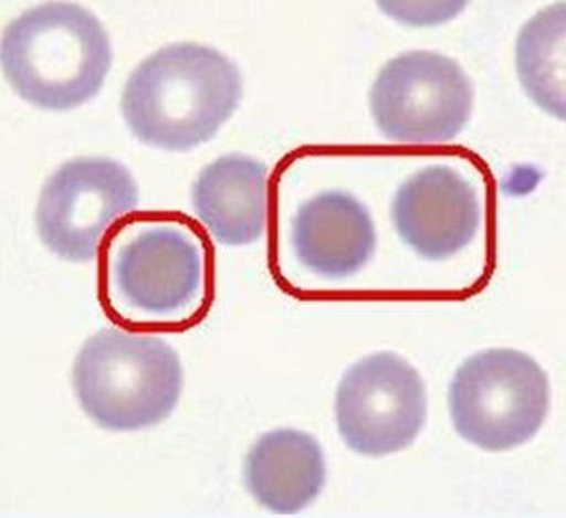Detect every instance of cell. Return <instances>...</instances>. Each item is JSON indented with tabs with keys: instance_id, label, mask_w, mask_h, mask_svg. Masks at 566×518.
Returning <instances> with one entry per match:
<instances>
[{
	"instance_id": "4",
	"label": "cell",
	"mask_w": 566,
	"mask_h": 518,
	"mask_svg": "<svg viewBox=\"0 0 566 518\" xmlns=\"http://www.w3.org/2000/svg\"><path fill=\"white\" fill-rule=\"evenodd\" d=\"M448 405L464 442L502 453L541 432L549 411V379L525 352L488 349L459 366Z\"/></svg>"
},
{
	"instance_id": "9",
	"label": "cell",
	"mask_w": 566,
	"mask_h": 518,
	"mask_svg": "<svg viewBox=\"0 0 566 518\" xmlns=\"http://www.w3.org/2000/svg\"><path fill=\"white\" fill-rule=\"evenodd\" d=\"M199 245L178 226L159 224L136 234L117 251L112 282L127 306L142 314L175 315L202 288Z\"/></svg>"
},
{
	"instance_id": "6",
	"label": "cell",
	"mask_w": 566,
	"mask_h": 518,
	"mask_svg": "<svg viewBox=\"0 0 566 518\" xmlns=\"http://www.w3.org/2000/svg\"><path fill=\"white\" fill-rule=\"evenodd\" d=\"M140 192L117 160L80 157L45 181L34 213L42 244L71 263H90L109 224L133 212Z\"/></svg>"
},
{
	"instance_id": "1",
	"label": "cell",
	"mask_w": 566,
	"mask_h": 518,
	"mask_svg": "<svg viewBox=\"0 0 566 518\" xmlns=\"http://www.w3.org/2000/svg\"><path fill=\"white\" fill-rule=\"evenodd\" d=\"M242 98L239 66L208 45L180 42L144 59L123 87L122 114L138 140L189 151L218 135Z\"/></svg>"
},
{
	"instance_id": "13",
	"label": "cell",
	"mask_w": 566,
	"mask_h": 518,
	"mask_svg": "<svg viewBox=\"0 0 566 518\" xmlns=\"http://www.w3.org/2000/svg\"><path fill=\"white\" fill-rule=\"evenodd\" d=\"M565 20L563 2L544 8L523 25L515 42V71L538 108L565 119Z\"/></svg>"
},
{
	"instance_id": "5",
	"label": "cell",
	"mask_w": 566,
	"mask_h": 518,
	"mask_svg": "<svg viewBox=\"0 0 566 518\" xmlns=\"http://www.w3.org/2000/svg\"><path fill=\"white\" fill-rule=\"evenodd\" d=\"M368 103L387 140L440 144L453 140L469 125L474 89L455 59L413 50L384 64Z\"/></svg>"
},
{
	"instance_id": "14",
	"label": "cell",
	"mask_w": 566,
	"mask_h": 518,
	"mask_svg": "<svg viewBox=\"0 0 566 518\" xmlns=\"http://www.w3.org/2000/svg\"><path fill=\"white\" fill-rule=\"evenodd\" d=\"M381 8L387 13H391L399 21L413 23V25H431L440 21L450 20L458 15L464 8V2H423V4H413V2H381Z\"/></svg>"
},
{
	"instance_id": "2",
	"label": "cell",
	"mask_w": 566,
	"mask_h": 518,
	"mask_svg": "<svg viewBox=\"0 0 566 518\" xmlns=\"http://www.w3.org/2000/svg\"><path fill=\"white\" fill-rule=\"evenodd\" d=\"M0 57L8 85L23 101L48 112H71L103 89L114 52L95 13L48 2L4 29Z\"/></svg>"
},
{
	"instance_id": "3",
	"label": "cell",
	"mask_w": 566,
	"mask_h": 518,
	"mask_svg": "<svg viewBox=\"0 0 566 518\" xmlns=\"http://www.w3.org/2000/svg\"><path fill=\"white\" fill-rule=\"evenodd\" d=\"M72 387L85 415L101 429H151L180 402V355L161 338L101 330L77 352Z\"/></svg>"
},
{
	"instance_id": "10",
	"label": "cell",
	"mask_w": 566,
	"mask_h": 518,
	"mask_svg": "<svg viewBox=\"0 0 566 518\" xmlns=\"http://www.w3.org/2000/svg\"><path fill=\"white\" fill-rule=\"evenodd\" d=\"M291 244L298 263L312 274L344 279L370 263L376 226L367 208L348 192H322L295 213Z\"/></svg>"
},
{
	"instance_id": "7",
	"label": "cell",
	"mask_w": 566,
	"mask_h": 518,
	"mask_svg": "<svg viewBox=\"0 0 566 518\" xmlns=\"http://www.w3.org/2000/svg\"><path fill=\"white\" fill-rule=\"evenodd\" d=\"M338 434L354 453L387 456L410 447L427 419L423 379L395 352L355 362L336 389Z\"/></svg>"
},
{
	"instance_id": "8",
	"label": "cell",
	"mask_w": 566,
	"mask_h": 518,
	"mask_svg": "<svg viewBox=\"0 0 566 518\" xmlns=\"http://www.w3.org/2000/svg\"><path fill=\"white\" fill-rule=\"evenodd\" d=\"M400 240L427 261H444L472 244L482 224L474 183L455 168L437 165L413 173L391 204Z\"/></svg>"
},
{
	"instance_id": "12",
	"label": "cell",
	"mask_w": 566,
	"mask_h": 518,
	"mask_svg": "<svg viewBox=\"0 0 566 518\" xmlns=\"http://www.w3.org/2000/svg\"><path fill=\"white\" fill-rule=\"evenodd\" d=\"M266 165L248 155H223L202 168L193 210L219 244L250 245L266 224Z\"/></svg>"
},
{
	"instance_id": "11",
	"label": "cell",
	"mask_w": 566,
	"mask_h": 518,
	"mask_svg": "<svg viewBox=\"0 0 566 518\" xmlns=\"http://www.w3.org/2000/svg\"><path fill=\"white\" fill-rule=\"evenodd\" d=\"M327 480L323 448L314 435L274 430L253 443L244 462L248 493L269 511L295 515L322 494Z\"/></svg>"
}]
</instances>
